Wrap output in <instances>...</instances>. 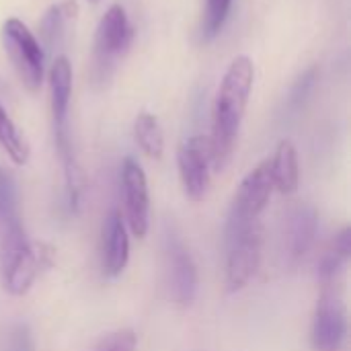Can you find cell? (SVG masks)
I'll return each instance as SVG.
<instances>
[{
	"label": "cell",
	"mask_w": 351,
	"mask_h": 351,
	"mask_svg": "<svg viewBox=\"0 0 351 351\" xmlns=\"http://www.w3.org/2000/svg\"><path fill=\"white\" fill-rule=\"evenodd\" d=\"M134 41V27L123 6L113 4L101 16L95 33L93 51V78L95 82H107L117 60L130 49Z\"/></svg>",
	"instance_id": "obj_4"
},
{
	"label": "cell",
	"mask_w": 351,
	"mask_h": 351,
	"mask_svg": "<svg viewBox=\"0 0 351 351\" xmlns=\"http://www.w3.org/2000/svg\"><path fill=\"white\" fill-rule=\"evenodd\" d=\"M53 251L43 243L29 241L21 220L10 224L0 237V276L4 290L12 296H25L39 274L51 265Z\"/></svg>",
	"instance_id": "obj_2"
},
{
	"label": "cell",
	"mask_w": 351,
	"mask_h": 351,
	"mask_svg": "<svg viewBox=\"0 0 351 351\" xmlns=\"http://www.w3.org/2000/svg\"><path fill=\"white\" fill-rule=\"evenodd\" d=\"M130 261V237L123 214L113 210L103 226V269L109 278L123 274Z\"/></svg>",
	"instance_id": "obj_13"
},
{
	"label": "cell",
	"mask_w": 351,
	"mask_h": 351,
	"mask_svg": "<svg viewBox=\"0 0 351 351\" xmlns=\"http://www.w3.org/2000/svg\"><path fill=\"white\" fill-rule=\"evenodd\" d=\"M179 177L185 189V195L191 202H202L210 189V142L206 136H191L179 146L177 152Z\"/></svg>",
	"instance_id": "obj_9"
},
{
	"label": "cell",
	"mask_w": 351,
	"mask_h": 351,
	"mask_svg": "<svg viewBox=\"0 0 351 351\" xmlns=\"http://www.w3.org/2000/svg\"><path fill=\"white\" fill-rule=\"evenodd\" d=\"M271 181L274 189L284 195H290L298 189L300 183V167H298V152L290 140H282L276 148L274 158H269Z\"/></svg>",
	"instance_id": "obj_15"
},
{
	"label": "cell",
	"mask_w": 351,
	"mask_h": 351,
	"mask_svg": "<svg viewBox=\"0 0 351 351\" xmlns=\"http://www.w3.org/2000/svg\"><path fill=\"white\" fill-rule=\"evenodd\" d=\"M0 146L4 148V152L8 154V158L14 165H19V167L27 165V160H29V144L21 136L19 128L14 125L10 115L4 111V107H0Z\"/></svg>",
	"instance_id": "obj_18"
},
{
	"label": "cell",
	"mask_w": 351,
	"mask_h": 351,
	"mask_svg": "<svg viewBox=\"0 0 351 351\" xmlns=\"http://www.w3.org/2000/svg\"><path fill=\"white\" fill-rule=\"evenodd\" d=\"M49 95H51V115H53L56 140H58L62 158H68V156H72L68 138H66V119H68L70 97H72V64L66 56H58L51 64Z\"/></svg>",
	"instance_id": "obj_12"
},
{
	"label": "cell",
	"mask_w": 351,
	"mask_h": 351,
	"mask_svg": "<svg viewBox=\"0 0 351 351\" xmlns=\"http://www.w3.org/2000/svg\"><path fill=\"white\" fill-rule=\"evenodd\" d=\"M232 0H206L204 14H202V41H212L224 27Z\"/></svg>",
	"instance_id": "obj_20"
},
{
	"label": "cell",
	"mask_w": 351,
	"mask_h": 351,
	"mask_svg": "<svg viewBox=\"0 0 351 351\" xmlns=\"http://www.w3.org/2000/svg\"><path fill=\"white\" fill-rule=\"evenodd\" d=\"M16 208H19L16 181L10 171L0 169V237L10 224L19 220Z\"/></svg>",
	"instance_id": "obj_19"
},
{
	"label": "cell",
	"mask_w": 351,
	"mask_h": 351,
	"mask_svg": "<svg viewBox=\"0 0 351 351\" xmlns=\"http://www.w3.org/2000/svg\"><path fill=\"white\" fill-rule=\"evenodd\" d=\"M319 232V212L308 206L300 204L292 208L284 222V255L290 265L300 263L308 251L313 249Z\"/></svg>",
	"instance_id": "obj_11"
},
{
	"label": "cell",
	"mask_w": 351,
	"mask_h": 351,
	"mask_svg": "<svg viewBox=\"0 0 351 351\" xmlns=\"http://www.w3.org/2000/svg\"><path fill=\"white\" fill-rule=\"evenodd\" d=\"M351 259V230L350 226H346L341 232L335 234V239L331 241L329 249L325 251V255L319 261V280L323 286L327 284H335V280L346 271L348 263Z\"/></svg>",
	"instance_id": "obj_16"
},
{
	"label": "cell",
	"mask_w": 351,
	"mask_h": 351,
	"mask_svg": "<svg viewBox=\"0 0 351 351\" xmlns=\"http://www.w3.org/2000/svg\"><path fill=\"white\" fill-rule=\"evenodd\" d=\"M2 43L21 82L37 90L43 80V47L29 27L19 19H6L2 25Z\"/></svg>",
	"instance_id": "obj_5"
},
{
	"label": "cell",
	"mask_w": 351,
	"mask_h": 351,
	"mask_svg": "<svg viewBox=\"0 0 351 351\" xmlns=\"http://www.w3.org/2000/svg\"><path fill=\"white\" fill-rule=\"evenodd\" d=\"M93 2H97V0H93Z\"/></svg>",
	"instance_id": "obj_23"
},
{
	"label": "cell",
	"mask_w": 351,
	"mask_h": 351,
	"mask_svg": "<svg viewBox=\"0 0 351 351\" xmlns=\"http://www.w3.org/2000/svg\"><path fill=\"white\" fill-rule=\"evenodd\" d=\"M76 12H78L76 0H64V2L49 6L39 21V39H41L39 43H41V47H47V49L60 47L64 43L66 33H68L66 31L68 25L76 19Z\"/></svg>",
	"instance_id": "obj_14"
},
{
	"label": "cell",
	"mask_w": 351,
	"mask_h": 351,
	"mask_svg": "<svg viewBox=\"0 0 351 351\" xmlns=\"http://www.w3.org/2000/svg\"><path fill=\"white\" fill-rule=\"evenodd\" d=\"M121 189L125 226L134 237L144 239L150 226V195L146 173L134 158H123L121 162Z\"/></svg>",
	"instance_id": "obj_8"
},
{
	"label": "cell",
	"mask_w": 351,
	"mask_h": 351,
	"mask_svg": "<svg viewBox=\"0 0 351 351\" xmlns=\"http://www.w3.org/2000/svg\"><path fill=\"white\" fill-rule=\"evenodd\" d=\"M138 337L132 329H119L101 339L95 351H136Z\"/></svg>",
	"instance_id": "obj_21"
},
{
	"label": "cell",
	"mask_w": 351,
	"mask_h": 351,
	"mask_svg": "<svg viewBox=\"0 0 351 351\" xmlns=\"http://www.w3.org/2000/svg\"><path fill=\"white\" fill-rule=\"evenodd\" d=\"M253 80L255 66L251 58L237 56L220 82L212 111V136L208 138V142L214 171H222L230 162L237 136L247 111Z\"/></svg>",
	"instance_id": "obj_1"
},
{
	"label": "cell",
	"mask_w": 351,
	"mask_h": 351,
	"mask_svg": "<svg viewBox=\"0 0 351 351\" xmlns=\"http://www.w3.org/2000/svg\"><path fill=\"white\" fill-rule=\"evenodd\" d=\"M6 351H35L31 331L25 325L10 327V331L6 335Z\"/></svg>",
	"instance_id": "obj_22"
},
{
	"label": "cell",
	"mask_w": 351,
	"mask_h": 351,
	"mask_svg": "<svg viewBox=\"0 0 351 351\" xmlns=\"http://www.w3.org/2000/svg\"><path fill=\"white\" fill-rule=\"evenodd\" d=\"M263 259V226L259 222L226 228V290L241 292L259 271Z\"/></svg>",
	"instance_id": "obj_3"
},
{
	"label": "cell",
	"mask_w": 351,
	"mask_h": 351,
	"mask_svg": "<svg viewBox=\"0 0 351 351\" xmlns=\"http://www.w3.org/2000/svg\"><path fill=\"white\" fill-rule=\"evenodd\" d=\"M167 276H169V288H171V298L179 306H189L195 296H197V267L187 251V247L173 234L167 237Z\"/></svg>",
	"instance_id": "obj_10"
},
{
	"label": "cell",
	"mask_w": 351,
	"mask_h": 351,
	"mask_svg": "<svg viewBox=\"0 0 351 351\" xmlns=\"http://www.w3.org/2000/svg\"><path fill=\"white\" fill-rule=\"evenodd\" d=\"M271 193H274V181H271V169L267 158L259 162L253 171H249L241 181L230 206L226 228L259 222V216L267 208Z\"/></svg>",
	"instance_id": "obj_7"
},
{
	"label": "cell",
	"mask_w": 351,
	"mask_h": 351,
	"mask_svg": "<svg viewBox=\"0 0 351 351\" xmlns=\"http://www.w3.org/2000/svg\"><path fill=\"white\" fill-rule=\"evenodd\" d=\"M311 335L317 351H341L348 339V308L335 284L323 286L319 294Z\"/></svg>",
	"instance_id": "obj_6"
},
{
	"label": "cell",
	"mask_w": 351,
	"mask_h": 351,
	"mask_svg": "<svg viewBox=\"0 0 351 351\" xmlns=\"http://www.w3.org/2000/svg\"><path fill=\"white\" fill-rule=\"evenodd\" d=\"M134 136L142 152L150 158H160L165 152V134L156 115L142 111L134 121Z\"/></svg>",
	"instance_id": "obj_17"
}]
</instances>
